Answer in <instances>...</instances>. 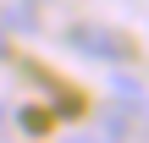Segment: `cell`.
I'll return each mask as SVG.
<instances>
[{
	"label": "cell",
	"mask_w": 149,
	"mask_h": 143,
	"mask_svg": "<svg viewBox=\"0 0 149 143\" xmlns=\"http://www.w3.org/2000/svg\"><path fill=\"white\" fill-rule=\"evenodd\" d=\"M72 50H83L94 61H127L133 55V44L122 33H111V28H72Z\"/></svg>",
	"instance_id": "obj_1"
},
{
	"label": "cell",
	"mask_w": 149,
	"mask_h": 143,
	"mask_svg": "<svg viewBox=\"0 0 149 143\" xmlns=\"http://www.w3.org/2000/svg\"><path fill=\"white\" fill-rule=\"evenodd\" d=\"M0 44H6V33H0Z\"/></svg>",
	"instance_id": "obj_2"
}]
</instances>
